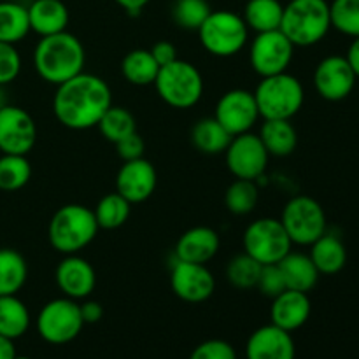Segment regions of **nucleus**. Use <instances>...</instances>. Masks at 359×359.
Returning <instances> with one entry per match:
<instances>
[{"label":"nucleus","mask_w":359,"mask_h":359,"mask_svg":"<svg viewBox=\"0 0 359 359\" xmlns=\"http://www.w3.org/2000/svg\"><path fill=\"white\" fill-rule=\"evenodd\" d=\"M112 105L111 86L90 72H81L56 86L53 112L62 126L69 130L95 128Z\"/></svg>","instance_id":"1"},{"label":"nucleus","mask_w":359,"mask_h":359,"mask_svg":"<svg viewBox=\"0 0 359 359\" xmlns=\"http://www.w3.org/2000/svg\"><path fill=\"white\" fill-rule=\"evenodd\" d=\"M86 51L76 35L69 30L39 39L34 49V69L42 81L60 86L84 72Z\"/></svg>","instance_id":"2"},{"label":"nucleus","mask_w":359,"mask_h":359,"mask_svg":"<svg viewBox=\"0 0 359 359\" xmlns=\"http://www.w3.org/2000/svg\"><path fill=\"white\" fill-rule=\"evenodd\" d=\"M98 230L93 209L81 203H67L53 214L48 238L51 248L63 256L79 255L97 238Z\"/></svg>","instance_id":"3"},{"label":"nucleus","mask_w":359,"mask_h":359,"mask_svg":"<svg viewBox=\"0 0 359 359\" xmlns=\"http://www.w3.org/2000/svg\"><path fill=\"white\" fill-rule=\"evenodd\" d=\"M280 32L294 48L319 44L332 30L328 0H290L284 6Z\"/></svg>","instance_id":"4"},{"label":"nucleus","mask_w":359,"mask_h":359,"mask_svg":"<svg viewBox=\"0 0 359 359\" xmlns=\"http://www.w3.org/2000/svg\"><path fill=\"white\" fill-rule=\"evenodd\" d=\"M252 93L263 119H293L305 102L304 84L290 72L262 77Z\"/></svg>","instance_id":"5"},{"label":"nucleus","mask_w":359,"mask_h":359,"mask_svg":"<svg viewBox=\"0 0 359 359\" xmlns=\"http://www.w3.org/2000/svg\"><path fill=\"white\" fill-rule=\"evenodd\" d=\"M202 48L216 58H231L249 42V28L242 14L233 11H212L196 30Z\"/></svg>","instance_id":"6"},{"label":"nucleus","mask_w":359,"mask_h":359,"mask_svg":"<svg viewBox=\"0 0 359 359\" xmlns=\"http://www.w3.org/2000/svg\"><path fill=\"white\" fill-rule=\"evenodd\" d=\"M154 90L158 97L174 109H191L202 100L205 83L196 65L177 58L168 65L160 67Z\"/></svg>","instance_id":"7"},{"label":"nucleus","mask_w":359,"mask_h":359,"mask_svg":"<svg viewBox=\"0 0 359 359\" xmlns=\"http://www.w3.org/2000/svg\"><path fill=\"white\" fill-rule=\"evenodd\" d=\"M279 219L290 241L297 245L314 244L328 228L323 205L307 195H298L287 200Z\"/></svg>","instance_id":"8"},{"label":"nucleus","mask_w":359,"mask_h":359,"mask_svg":"<svg viewBox=\"0 0 359 359\" xmlns=\"http://www.w3.org/2000/svg\"><path fill=\"white\" fill-rule=\"evenodd\" d=\"M242 248L245 255L262 265H276L287 252L293 251V242L287 237L280 219L259 217L244 230Z\"/></svg>","instance_id":"9"},{"label":"nucleus","mask_w":359,"mask_h":359,"mask_svg":"<svg viewBox=\"0 0 359 359\" xmlns=\"http://www.w3.org/2000/svg\"><path fill=\"white\" fill-rule=\"evenodd\" d=\"M35 326L41 339L51 346H65L72 342L84 328L79 302L67 297L49 300L39 312Z\"/></svg>","instance_id":"10"},{"label":"nucleus","mask_w":359,"mask_h":359,"mask_svg":"<svg viewBox=\"0 0 359 359\" xmlns=\"http://www.w3.org/2000/svg\"><path fill=\"white\" fill-rule=\"evenodd\" d=\"M294 56V46L280 30L262 32L249 46V62L259 77L287 72Z\"/></svg>","instance_id":"11"},{"label":"nucleus","mask_w":359,"mask_h":359,"mask_svg":"<svg viewBox=\"0 0 359 359\" xmlns=\"http://www.w3.org/2000/svg\"><path fill=\"white\" fill-rule=\"evenodd\" d=\"M224 161L235 179L256 181L265 174L270 154L263 146L258 133H241L231 139L224 151Z\"/></svg>","instance_id":"12"},{"label":"nucleus","mask_w":359,"mask_h":359,"mask_svg":"<svg viewBox=\"0 0 359 359\" xmlns=\"http://www.w3.org/2000/svg\"><path fill=\"white\" fill-rule=\"evenodd\" d=\"M214 118L230 132L231 137L251 132L259 119L255 93L244 88L228 90L216 102Z\"/></svg>","instance_id":"13"},{"label":"nucleus","mask_w":359,"mask_h":359,"mask_svg":"<svg viewBox=\"0 0 359 359\" xmlns=\"http://www.w3.org/2000/svg\"><path fill=\"white\" fill-rule=\"evenodd\" d=\"M37 125L25 109L7 104L0 109V151L27 156L37 144Z\"/></svg>","instance_id":"14"},{"label":"nucleus","mask_w":359,"mask_h":359,"mask_svg":"<svg viewBox=\"0 0 359 359\" xmlns=\"http://www.w3.org/2000/svg\"><path fill=\"white\" fill-rule=\"evenodd\" d=\"M170 287L186 304H203L216 291V279L207 265L175 259L170 270Z\"/></svg>","instance_id":"15"},{"label":"nucleus","mask_w":359,"mask_h":359,"mask_svg":"<svg viewBox=\"0 0 359 359\" xmlns=\"http://www.w3.org/2000/svg\"><path fill=\"white\" fill-rule=\"evenodd\" d=\"M312 81L319 97L328 102H340L353 93L358 77L354 76L346 56L332 55L318 63Z\"/></svg>","instance_id":"16"},{"label":"nucleus","mask_w":359,"mask_h":359,"mask_svg":"<svg viewBox=\"0 0 359 359\" xmlns=\"http://www.w3.org/2000/svg\"><path fill=\"white\" fill-rule=\"evenodd\" d=\"M55 280L63 297L70 300H86L97 286V272L86 258L79 255L63 256L55 272Z\"/></svg>","instance_id":"17"},{"label":"nucleus","mask_w":359,"mask_h":359,"mask_svg":"<svg viewBox=\"0 0 359 359\" xmlns=\"http://www.w3.org/2000/svg\"><path fill=\"white\" fill-rule=\"evenodd\" d=\"M158 184V174L154 165L146 158L123 161L116 175V193L130 203H142L153 196Z\"/></svg>","instance_id":"18"},{"label":"nucleus","mask_w":359,"mask_h":359,"mask_svg":"<svg viewBox=\"0 0 359 359\" xmlns=\"http://www.w3.org/2000/svg\"><path fill=\"white\" fill-rule=\"evenodd\" d=\"M248 359H294L297 346L293 335L276 325L259 326L251 333L245 344Z\"/></svg>","instance_id":"19"},{"label":"nucleus","mask_w":359,"mask_h":359,"mask_svg":"<svg viewBox=\"0 0 359 359\" xmlns=\"http://www.w3.org/2000/svg\"><path fill=\"white\" fill-rule=\"evenodd\" d=\"M312 304L309 293L286 290L276 298L270 305V323L286 332L293 333L307 325L311 318Z\"/></svg>","instance_id":"20"},{"label":"nucleus","mask_w":359,"mask_h":359,"mask_svg":"<svg viewBox=\"0 0 359 359\" xmlns=\"http://www.w3.org/2000/svg\"><path fill=\"white\" fill-rule=\"evenodd\" d=\"M221 248V238L214 228L193 226L179 237L175 244V259L207 265Z\"/></svg>","instance_id":"21"},{"label":"nucleus","mask_w":359,"mask_h":359,"mask_svg":"<svg viewBox=\"0 0 359 359\" xmlns=\"http://www.w3.org/2000/svg\"><path fill=\"white\" fill-rule=\"evenodd\" d=\"M27 9L30 32L39 37L60 34L69 27L70 13L62 0H34Z\"/></svg>","instance_id":"22"},{"label":"nucleus","mask_w":359,"mask_h":359,"mask_svg":"<svg viewBox=\"0 0 359 359\" xmlns=\"http://www.w3.org/2000/svg\"><path fill=\"white\" fill-rule=\"evenodd\" d=\"M277 265L283 272L287 290L311 293L318 286L321 273L318 272L316 265L312 263L311 256L305 255V252L290 251Z\"/></svg>","instance_id":"23"},{"label":"nucleus","mask_w":359,"mask_h":359,"mask_svg":"<svg viewBox=\"0 0 359 359\" xmlns=\"http://www.w3.org/2000/svg\"><path fill=\"white\" fill-rule=\"evenodd\" d=\"M258 135L270 156H291L298 146V132L291 119H263Z\"/></svg>","instance_id":"24"},{"label":"nucleus","mask_w":359,"mask_h":359,"mask_svg":"<svg viewBox=\"0 0 359 359\" xmlns=\"http://www.w3.org/2000/svg\"><path fill=\"white\" fill-rule=\"evenodd\" d=\"M309 256L321 276H335L342 272L347 263L346 245L337 235L328 231L321 235L314 244H311Z\"/></svg>","instance_id":"25"},{"label":"nucleus","mask_w":359,"mask_h":359,"mask_svg":"<svg viewBox=\"0 0 359 359\" xmlns=\"http://www.w3.org/2000/svg\"><path fill=\"white\" fill-rule=\"evenodd\" d=\"M189 139L196 151L207 154V156H216V154H223L226 151L228 144L231 142L233 137L214 116H209V118H200L193 125Z\"/></svg>","instance_id":"26"},{"label":"nucleus","mask_w":359,"mask_h":359,"mask_svg":"<svg viewBox=\"0 0 359 359\" xmlns=\"http://www.w3.org/2000/svg\"><path fill=\"white\" fill-rule=\"evenodd\" d=\"M160 65L149 49L137 48L126 53L121 60V74L133 86H151L156 81Z\"/></svg>","instance_id":"27"},{"label":"nucleus","mask_w":359,"mask_h":359,"mask_svg":"<svg viewBox=\"0 0 359 359\" xmlns=\"http://www.w3.org/2000/svg\"><path fill=\"white\" fill-rule=\"evenodd\" d=\"M283 13L284 4L280 0H248L242 18L249 30L262 34V32L279 30Z\"/></svg>","instance_id":"28"},{"label":"nucleus","mask_w":359,"mask_h":359,"mask_svg":"<svg viewBox=\"0 0 359 359\" xmlns=\"http://www.w3.org/2000/svg\"><path fill=\"white\" fill-rule=\"evenodd\" d=\"M30 34L28 9L18 0H0V42L14 44Z\"/></svg>","instance_id":"29"},{"label":"nucleus","mask_w":359,"mask_h":359,"mask_svg":"<svg viewBox=\"0 0 359 359\" xmlns=\"http://www.w3.org/2000/svg\"><path fill=\"white\" fill-rule=\"evenodd\" d=\"M30 311L18 294L0 297V335L11 340L23 337L30 328Z\"/></svg>","instance_id":"30"},{"label":"nucleus","mask_w":359,"mask_h":359,"mask_svg":"<svg viewBox=\"0 0 359 359\" xmlns=\"http://www.w3.org/2000/svg\"><path fill=\"white\" fill-rule=\"evenodd\" d=\"M28 279L27 259L16 249H0V297L18 294Z\"/></svg>","instance_id":"31"},{"label":"nucleus","mask_w":359,"mask_h":359,"mask_svg":"<svg viewBox=\"0 0 359 359\" xmlns=\"http://www.w3.org/2000/svg\"><path fill=\"white\" fill-rule=\"evenodd\" d=\"M130 210H132V203L114 191L107 193L98 200L93 214L100 230H118L128 221Z\"/></svg>","instance_id":"32"},{"label":"nucleus","mask_w":359,"mask_h":359,"mask_svg":"<svg viewBox=\"0 0 359 359\" xmlns=\"http://www.w3.org/2000/svg\"><path fill=\"white\" fill-rule=\"evenodd\" d=\"M97 128L105 140L116 144L137 132V119L126 107L111 105L100 118Z\"/></svg>","instance_id":"33"},{"label":"nucleus","mask_w":359,"mask_h":359,"mask_svg":"<svg viewBox=\"0 0 359 359\" xmlns=\"http://www.w3.org/2000/svg\"><path fill=\"white\" fill-rule=\"evenodd\" d=\"M32 179V165L25 154L0 156V191L13 193L25 188Z\"/></svg>","instance_id":"34"},{"label":"nucleus","mask_w":359,"mask_h":359,"mask_svg":"<svg viewBox=\"0 0 359 359\" xmlns=\"http://www.w3.org/2000/svg\"><path fill=\"white\" fill-rule=\"evenodd\" d=\"M259 200V191L256 181L235 179L224 193V205L233 216H248L256 209Z\"/></svg>","instance_id":"35"},{"label":"nucleus","mask_w":359,"mask_h":359,"mask_svg":"<svg viewBox=\"0 0 359 359\" xmlns=\"http://www.w3.org/2000/svg\"><path fill=\"white\" fill-rule=\"evenodd\" d=\"M262 263L256 262L249 255L242 252V255L233 256L226 265V280L237 290H252L256 287L262 273Z\"/></svg>","instance_id":"36"},{"label":"nucleus","mask_w":359,"mask_h":359,"mask_svg":"<svg viewBox=\"0 0 359 359\" xmlns=\"http://www.w3.org/2000/svg\"><path fill=\"white\" fill-rule=\"evenodd\" d=\"M210 13L212 9L207 0H174L170 11L174 23L189 32L198 30Z\"/></svg>","instance_id":"37"},{"label":"nucleus","mask_w":359,"mask_h":359,"mask_svg":"<svg viewBox=\"0 0 359 359\" xmlns=\"http://www.w3.org/2000/svg\"><path fill=\"white\" fill-rule=\"evenodd\" d=\"M332 28L347 37H359V0H333L330 2Z\"/></svg>","instance_id":"38"},{"label":"nucleus","mask_w":359,"mask_h":359,"mask_svg":"<svg viewBox=\"0 0 359 359\" xmlns=\"http://www.w3.org/2000/svg\"><path fill=\"white\" fill-rule=\"evenodd\" d=\"M21 72V56L16 46L0 42V86L13 83Z\"/></svg>","instance_id":"39"},{"label":"nucleus","mask_w":359,"mask_h":359,"mask_svg":"<svg viewBox=\"0 0 359 359\" xmlns=\"http://www.w3.org/2000/svg\"><path fill=\"white\" fill-rule=\"evenodd\" d=\"M189 359H237V351L226 340L210 339L198 344Z\"/></svg>","instance_id":"40"},{"label":"nucleus","mask_w":359,"mask_h":359,"mask_svg":"<svg viewBox=\"0 0 359 359\" xmlns=\"http://www.w3.org/2000/svg\"><path fill=\"white\" fill-rule=\"evenodd\" d=\"M256 290L262 294L269 298H276L277 294H280L283 291H286V283H284L283 272H280L279 265H263L262 273H259L258 284H256Z\"/></svg>","instance_id":"41"},{"label":"nucleus","mask_w":359,"mask_h":359,"mask_svg":"<svg viewBox=\"0 0 359 359\" xmlns=\"http://www.w3.org/2000/svg\"><path fill=\"white\" fill-rule=\"evenodd\" d=\"M114 146L116 153H118V156L123 161H132L137 160V158H144V153H146V142H144V139L137 132L125 137L119 142H116Z\"/></svg>","instance_id":"42"},{"label":"nucleus","mask_w":359,"mask_h":359,"mask_svg":"<svg viewBox=\"0 0 359 359\" xmlns=\"http://www.w3.org/2000/svg\"><path fill=\"white\" fill-rule=\"evenodd\" d=\"M151 55L154 56V60L158 62V65L165 67L168 63L175 62L179 58L177 56V48L172 44L170 41H158L153 48L149 49Z\"/></svg>","instance_id":"43"},{"label":"nucleus","mask_w":359,"mask_h":359,"mask_svg":"<svg viewBox=\"0 0 359 359\" xmlns=\"http://www.w3.org/2000/svg\"><path fill=\"white\" fill-rule=\"evenodd\" d=\"M81 302H83V304H79V309L84 325H95V323H98L104 318V307H102L98 302L88 300V298Z\"/></svg>","instance_id":"44"},{"label":"nucleus","mask_w":359,"mask_h":359,"mask_svg":"<svg viewBox=\"0 0 359 359\" xmlns=\"http://www.w3.org/2000/svg\"><path fill=\"white\" fill-rule=\"evenodd\" d=\"M346 60H347V63L351 65V69H353L354 76L359 79V37L353 39V42L349 44Z\"/></svg>","instance_id":"45"},{"label":"nucleus","mask_w":359,"mask_h":359,"mask_svg":"<svg viewBox=\"0 0 359 359\" xmlns=\"http://www.w3.org/2000/svg\"><path fill=\"white\" fill-rule=\"evenodd\" d=\"M114 2L128 14H140L151 0H114Z\"/></svg>","instance_id":"46"},{"label":"nucleus","mask_w":359,"mask_h":359,"mask_svg":"<svg viewBox=\"0 0 359 359\" xmlns=\"http://www.w3.org/2000/svg\"><path fill=\"white\" fill-rule=\"evenodd\" d=\"M16 347H14V340L7 339V337L0 335V359H14L16 358Z\"/></svg>","instance_id":"47"},{"label":"nucleus","mask_w":359,"mask_h":359,"mask_svg":"<svg viewBox=\"0 0 359 359\" xmlns=\"http://www.w3.org/2000/svg\"><path fill=\"white\" fill-rule=\"evenodd\" d=\"M9 104L7 102V97H6V90H4V86H0V109L6 107V105Z\"/></svg>","instance_id":"48"},{"label":"nucleus","mask_w":359,"mask_h":359,"mask_svg":"<svg viewBox=\"0 0 359 359\" xmlns=\"http://www.w3.org/2000/svg\"><path fill=\"white\" fill-rule=\"evenodd\" d=\"M14 359H32V358H28V356H18V354H16V358H14Z\"/></svg>","instance_id":"49"}]
</instances>
